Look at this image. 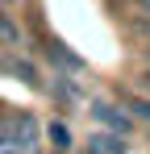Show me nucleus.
<instances>
[{"instance_id":"obj_8","label":"nucleus","mask_w":150,"mask_h":154,"mask_svg":"<svg viewBox=\"0 0 150 154\" xmlns=\"http://www.w3.org/2000/svg\"><path fill=\"white\" fill-rule=\"evenodd\" d=\"M0 38H4V42H21V29H17V21H13L8 13H0Z\"/></svg>"},{"instance_id":"obj_4","label":"nucleus","mask_w":150,"mask_h":154,"mask_svg":"<svg viewBox=\"0 0 150 154\" xmlns=\"http://www.w3.org/2000/svg\"><path fill=\"white\" fill-rule=\"evenodd\" d=\"M46 54H50V63H58V67H67V71H83V58H75L63 42H46Z\"/></svg>"},{"instance_id":"obj_7","label":"nucleus","mask_w":150,"mask_h":154,"mask_svg":"<svg viewBox=\"0 0 150 154\" xmlns=\"http://www.w3.org/2000/svg\"><path fill=\"white\" fill-rule=\"evenodd\" d=\"M50 142H54V150H58V154L71 150V133H67V125H63V121H54V125H50Z\"/></svg>"},{"instance_id":"obj_9","label":"nucleus","mask_w":150,"mask_h":154,"mask_svg":"<svg viewBox=\"0 0 150 154\" xmlns=\"http://www.w3.org/2000/svg\"><path fill=\"white\" fill-rule=\"evenodd\" d=\"M138 29H142V33L150 38V13H142V21H138Z\"/></svg>"},{"instance_id":"obj_12","label":"nucleus","mask_w":150,"mask_h":154,"mask_svg":"<svg viewBox=\"0 0 150 154\" xmlns=\"http://www.w3.org/2000/svg\"><path fill=\"white\" fill-rule=\"evenodd\" d=\"M0 4H13V0H0Z\"/></svg>"},{"instance_id":"obj_5","label":"nucleus","mask_w":150,"mask_h":154,"mask_svg":"<svg viewBox=\"0 0 150 154\" xmlns=\"http://www.w3.org/2000/svg\"><path fill=\"white\" fill-rule=\"evenodd\" d=\"M8 71L21 79V83H29V88H42V75H38V67H33L29 58H13V63H8Z\"/></svg>"},{"instance_id":"obj_2","label":"nucleus","mask_w":150,"mask_h":154,"mask_svg":"<svg viewBox=\"0 0 150 154\" xmlns=\"http://www.w3.org/2000/svg\"><path fill=\"white\" fill-rule=\"evenodd\" d=\"M88 112H92V121H96L100 129H108V133H121V137H129V129H133V117L125 112V104L117 100H104V96H96V100L88 104Z\"/></svg>"},{"instance_id":"obj_10","label":"nucleus","mask_w":150,"mask_h":154,"mask_svg":"<svg viewBox=\"0 0 150 154\" xmlns=\"http://www.w3.org/2000/svg\"><path fill=\"white\" fill-rule=\"evenodd\" d=\"M138 8H142V13H150V0H138Z\"/></svg>"},{"instance_id":"obj_3","label":"nucleus","mask_w":150,"mask_h":154,"mask_svg":"<svg viewBox=\"0 0 150 154\" xmlns=\"http://www.w3.org/2000/svg\"><path fill=\"white\" fill-rule=\"evenodd\" d=\"M79 154H129V146H125L121 133H108V129H100V133H92L88 137V146Z\"/></svg>"},{"instance_id":"obj_6","label":"nucleus","mask_w":150,"mask_h":154,"mask_svg":"<svg viewBox=\"0 0 150 154\" xmlns=\"http://www.w3.org/2000/svg\"><path fill=\"white\" fill-rule=\"evenodd\" d=\"M125 112H129V117H138L142 125H150V96H142V92H138V96H129V100H125Z\"/></svg>"},{"instance_id":"obj_1","label":"nucleus","mask_w":150,"mask_h":154,"mask_svg":"<svg viewBox=\"0 0 150 154\" xmlns=\"http://www.w3.org/2000/svg\"><path fill=\"white\" fill-rule=\"evenodd\" d=\"M21 146V150H38V117L33 112H4L0 117V150Z\"/></svg>"},{"instance_id":"obj_11","label":"nucleus","mask_w":150,"mask_h":154,"mask_svg":"<svg viewBox=\"0 0 150 154\" xmlns=\"http://www.w3.org/2000/svg\"><path fill=\"white\" fill-rule=\"evenodd\" d=\"M146 67H150V46H146Z\"/></svg>"}]
</instances>
